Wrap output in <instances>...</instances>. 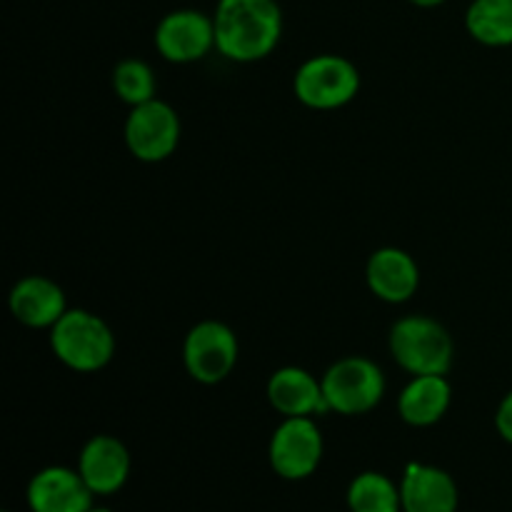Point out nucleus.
<instances>
[{
	"label": "nucleus",
	"mask_w": 512,
	"mask_h": 512,
	"mask_svg": "<svg viewBox=\"0 0 512 512\" xmlns=\"http://www.w3.org/2000/svg\"><path fill=\"white\" fill-rule=\"evenodd\" d=\"M215 48L235 63H255L275 50L283 35L278 0H220L215 8Z\"/></svg>",
	"instance_id": "f257e3e1"
},
{
	"label": "nucleus",
	"mask_w": 512,
	"mask_h": 512,
	"mask_svg": "<svg viewBox=\"0 0 512 512\" xmlns=\"http://www.w3.org/2000/svg\"><path fill=\"white\" fill-rule=\"evenodd\" d=\"M55 358L78 373H95L113 360L115 338L105 320L88 310H68L50 328Z\"/></svg>",
	"instance_id": "f03ea898"
},
{
	"label": "nucleus",
	"mask_w": 512,
	"mask_h": 512,
	"mask_svg": "<svg viewBox=\"0 0 512 512\" xmlns=\"http://www.w3.org/2000/svg\"><path fill=\"white\" fill-rule=\"evenodd\" d=\"M390 353L410 375H448L453 365V338L438 320L408 315L390 330Z\"/></svg>",
	"instance_id": "7ed1b4c3"
},
{
	"label": "nucleus",
	"mask_w": 512,
	"mask_h": 512,
	"mask_svg": "<svg viewBox=\"0 0 512 512\" xmlns=\"http://www.w3.org/2000/svg\"><path fill=\"white\" fill-rule=\"evenodd\" d=\"M323 393L330 413L365 415L383 400L385 375L370 358L350 355L323 375Z\"/></svg>",
	"instance_id": "20e7f679"
},
{
	"label": "nucleus",
	"mask_w": 512,
	"mask_h": 512,
	"mask_svg": "<svg viewBox=\"0 0 512 512\" xmlns=\"http://www.w3.org/2000/svg\"><path fill=\"white\" fill-rule=\"evenodd\" d=\"M293 90L300 103L313 110L343 108L358 95L360 73L348 58L315 55L298 68Z\"/></svg>",
	"instance_id": "39448f33"
},
{
	"label": "nucleus",
	"mask_w": 512,
	"mask_h": 512,
	"mask_svg": "<svg viewBox=\"0 0 512 512\" xmlns=\"http://www.w3.org/2000/svg\"><path fill=\"white\" fill-rule=\"evenodd\" d=\"M238 338L220 320H203L183 343V363L190 378L203 385H218L233 373L238 363Z\"/></svg>",
	"instance_id": "423d86ee"
},
{
	"label": "nucleus",
	"mask_w": 512,
	"mask_h": 512,
	"mask_svg": "<svg viewBox=\"0 0 512 512\" xmlns=\"http://www.w3.org/2000/svg\"><path fill=\"white\" fill-rule=\"evenodd\" d=\"M125 143L143 163H160L170 158L180 143V118L163 100L135 105L125 120Z\"/></svg>",
	"instance_id": "0eeeda50"
},
{
	"label": "nucleus",
	"mask_w": 512,
	"mask_h": 512,
	"mask_svg": "<svg viewBox=\"0 0 512 512\" xmlns=\"http://www.w3.org/2000/svg\"><path fill=\"white\" fill-rule=\"evenodd\" d=\"M270 465L285 480H305L323 460V433L313 418H285L270 438Z\"/></svg>",
	"instance_id": "6e6552de"
},
{
	"label": "nucleus",
	"mask_w": 512,
	"mask_h": 512,
	"mask_svg": "<svg viewBox=\"0 0 512 512\" xmlns=\"http://www.w3.org/2000/svg\"><path fill=\"white\" fill-rule=\"evenodd\" d=\"M155 48L170 63H195L215 48V23L198 10H175L160 20Z\"/></svg>",
	"instance_id": "1a4fd4ad"
},
{
	"label": "nucleus",
	"mask_w": 512,
	"mask_h": 512,
	"mask_svg": "<svg viewBox=\"0 0 512 512\" xmlns=\"http://www.w3.org/2000/svg\"><path fill=\"white\" fill-rule=\"evenodd\" d=\"M95 493L78 470L50 465L33 475L28 505L33 512H90Z\"/></svg>",
	"instance_id": "9d476101"
},
{
	"label": "nucleus",
	"mask_w": 512,
	"mask_h": 512,
	"mask_svg": "<svg viewBox=\"0 0 512 512\" xmlns=\"http://www.w3.org/2000/svg\"><path fill=\"white\" fill-rule=\"evenodd\" d=\"M78 473L95 495H113L128 483L130 453L113 435H95L83 445Z\"/></svg>",
	"instance_id": "9b49d317"
},
{
	"label": "nucleus",
	"mask_w": 512,
	"mask_h": 512,
	"mask_svg": "<svg viewBox=\"0 0 512 512\" xmlns=\"http://www.w3.org/2000/svg\"><path fill=\"white\" fill-rule=\"evenodd\" d=\"M268 400L285 418H313L330 413L323 380L303 368H280L268 380Z\"/></svg>",
	"instance_id": "f8f14e48"
},
{
	"label": "nucleus",
	"mask_w": 512,
	"mask_h": 512,
	"mask_svg": "<svg viewBox=\"0 0 512 512\" xmlns=\"http://www.w3.org/2000/svg\"><path fill=\"white\" fill-rule=\"evenodd\" d=\"M403 512H458V485L435 465L410 463L400 483Z\"/></svg>",
	"instance_id": "ddd939ff"
},
{
	"label": "nucleus",
	"mask_w": 512,
	"mask_h": 512,
	"mask_svg": "<svg viewBox=\"0 0 512 512\" xmlns=\"http://www.w3.org/2000/svg\"><path fill=\"white\" fill-rule=\"evenodd\" d=\"M368 285L385 303H408L420 288V268L410 253L400 248H380L368 260Z\"/></svg>",
	"instance_id": "4468645a"
},
{
	"label": "nucleus",
	"mask_w": 512,
	"mask_h": 512,
	"mask_svg": "<svg viewBox=\"0 0 512 512\" xmlns=\"http://www.w3.org/2000/svg\"><path fill=\"white\" fill-rule=\"evenodd\" d=\"M10 313L28 328H53L68 313V303L63 288L55 280L28 275L10 290Z\"/></svg>",
	"instance_id": "2eb2a0df"
},
{
	"label": "nucleus",
	"mask_w": 512,
	"mask_h": 512,
	"mask_svg": "<svg viewBox=\"0 0 512 512\" xmlns=\"http://www.w3.org/2000/svg\"><path fill=\"white\" fill-rule=\"evenodd\" d=\"M453 390L445 375H413L400 393V418L413 428H430L448 413Z\"/></svg>",
	"instance_id": "dca6fc26"
},
{
	"label": "nucleus",
	"mask_w": 512,
	"mask_h": 512,
	"mask_svg": "<svg viewBox=\"0 0 512 512\" xmlns=\"http://www.w3.org/2000/svg\"><path fill=\"white\" fill-rule=\"evenodd\" d=\"M465 25L478 43L490 48L512 45V0H473Z\"/></svg>",
	"instance_id": "f3484780"
},
{
	"label": "nucleus",
	"mask_w": 512,
	"mask_h": 512,
	"mask_svg": "<svg viewBox=\"0 0 512 512\" xmlns=\"http://www.w3.org/2000/svg\"><path fill=\"white\" fill-rule=\"evenodd\" d=\"M350 512H400V488L383 473H360L348 488Z\"/></svg>",
	"instance_id": "a211bd4d"
},
{
	"label": "nucleus",
	"mask_w": 512,
	"mask_h": 512,
	"mask_svg": "<svg viewBox=\"0 0 512 512\" xmlns=\"http://www.w3.org/2000/svg\"><path fill=\"white\" fill-rule=\"evenodd\" d=\"M113 88L115 95L123 103H128L130 108L148 103V100H155L153 68L148 63H143V60H123L113 70Z\"/></svg>",
	"instance_id": "6ab92c4d"
},
{
	"label": "nucleus",
	"mask_w": 512,
	"mask_h": 512,
	"mask_svg": "<svg viewBox=\"0 0 512 512\" xmlns=\"http://www.w3.org/2000/svg\"><path fill=\"white\" fill-rule=\"evenodd\" d=\"M495 428H498L500 438L508 440L512 445V390L503 398L498 413H495Z\"/></svg>",
	"instance_id": "aec40b11"
},
{
	"label": "nucleus",
	"mask_w": 512,
	"mask_h": 512,
	"mask_svg": "<svg viewBox=\"0 0 512 512\" xmlns=\"http://www.w3.org/2000/svg\"><path fill=\"white\" fill-rule=\"evenodd\" d=\"M410 3L420 5V8H435V5L445 3V0H410Z\"/></svg>",
	"instance_id": "412c9836"
},
{
	"label": "nucleus",
	"mask_w": 512,
	"mask_h": 512,
	"mask_svg": "<svg viewBox=\"0 0 512 512\" xmlns=\"http://www.w3.org/2000/svg\"><path fill=\"white\" fill-rule=\"evenodd\" d=\"M90 512H113V510H108V508H93Z\"/></svg>",
	"instance_id": "4be33fe9"
}]
</instances>
